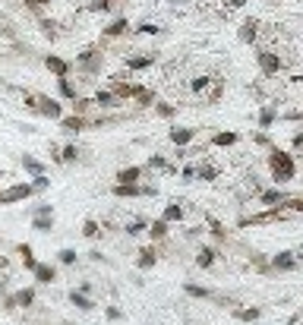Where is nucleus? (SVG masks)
I'll list each match as a JSON object with an SVG mask.
<instances>
[{
	"instance_id": "obj_14",
	"label": "nucleus",
	"mask_w": 303,
	"mask_h": 325,
	"mask_svg": "<svg viewBox=\"0 0 303 325\" xmlns=\"http://www.w3.org/2000/svg\"><path fill=\"white\" fill-rule=\"evenodd\" d=\"M32 275H35V281H38V284H54L57 281V269L48 266V262H38V269H35Z\"/></svg>"
},
{
	"instance_id": "obj_28",
	"label": "nucleus",
	"mask_w": 303,
	"mask_h": 325,
	"mask_svg": "<svg viewBox=\"0 0 303 325\" xmlns=\"http://www.w3.org/2000/svg\"><path fill=\"white\" fill-rule=\"evenodd\" d=\"M22 167H26L32 177H44V164H41L38 158H32V155H26V158H22Z\"/></svg>"
},
{
	"instance_id": "obj_7",
	"label": "nucleus",
	"mask_w": 303,
	"mask_h": 325,
	"mask_svg": "<svg viewBox=\"0 0 303 325\" xmlns=\"http://www.w3.org/2000/svg\"><path fill=\"white\" fill-rule=\"evenodd\" d=\"M44 67H48L57 79H69V73H73V63H69V60H63V57H57V54H48V57H44Z\"/></svg>"
},
{
	"instance_id": "obj_35",
	"label": "nucleus",
	"mask_w": 303,
	"mask_h": 325,
	"mask_svg": "<svg viewBox=\"0 0 303 325\" xmlns=\"http://www.w3.org/2000/svg\"><path fill=\"white\" fill-rule=\"evenodd\" d=\"M123 231H126V237H136V234L148 231V221H145V218H136V221H130V224H126Z\"/></svg>"
},
{
	"instance_id": "obj_49",
	"label": "nucleus",
	"mask_w": 303,
	"mask_h": 325,
	"mask_svg": "<svg viewBox=\"0 0 303 325\" xmlns=\"http://www.w3.org/2000/svg\"><path fill=\"white\" fill-rule=\"evenodd\" d=\"M35 215H54V209L48 206V202H41V206H35Z\"/></svg>"
},
{
	"instance_id": "obj_10",
	"label": "nucleus",
	"mask_w": 303,
	"mask_h": 325,
	"mask_svg": "<svg viewBox=\"0 0 303 325\" xmlns=\"http://www.w3.org/2000/svg\"><path fill=\"white\" fill-rule=\"evenodd\" d=\"M92 101H95L98 111H108V107H120V104H123V101H120V98H117V95H114L111 89H98Z\"/></svg>"
},
{
	"instance_id": "obj_21",
	"label": "nucleus",
	"mask_w": 303,
	"mask_h": 325,
	"mask_svg": "<svg viewBox=\"0 0 303 325\" xmlns=\"http://www.w3.org/2000/svg\"><path fill=\"white\" fill-rule=\"evenodd\" d=\"M89 123H92V120L79 117V114H73V117H63V120H60V126L66 129V133H79V129H83V126H89Z\"/></svg>"
},
{
	"instance_id": "obj_44",
	"label": "nucleus",
	"mask_w": 303,
	"mask_h": 325,
	"mask_svg": "<svg viewBox=\"0 0 303 325\" xmlns=\"http://www.w3.org/2000/svg\"><path fill=\"white\" fill-rule=\"evenodd\" d=\"M208 227H212V234H215L218 240H224V237H228V231H224V227H221V221H215V218H208Z\"/></svg>"
},
{
	"instance_id": "obj_15",
	"label": "nucleus",
	"mask_w": 303,
	"mask_h": 325,
	"mask_svg": "<svg viewBox=\"0 0 303 325\" xmlns=\"http://www.w3.org/2000/svg\"><path fill=\"white\" fill-rule=\"evenodd\" d=\"M152 63H155V54H142V57H126V70H130V73H142V70H148Z\"/></svg>"
},
{
	"instance_id": "obj_37",
	"label": "nucleus",
	"mask_w": 303,
	"mask_h": 325,
	"mask_svg": "<svg viewBox=\"0 0 303 325\" xmlns=\"http://www.w3.org/2000/svg\"><path fill=\"white\" fill-rule=\"evenodd\" d=\"M196 177L199 180H218V167L215 164H199L196 167Z\"/></svg>"
},
{
	"instance_id": "obj_23",
	"label": "nucleus",
	"mask_w": 303,
	"mask_h": 325,
	"mask_svg": "<svg viewBox=\"0 0 303 325\" xmlns=\"http://www.w3.org/2000/svg\"><path fill=\"white\" fill-rule=\"evenodd\" d=\"M275 120H278V107L275 104H265L262 111H259V129H269Z\"/></svg>"
},
{
	"instance_id": "obj_20",
	"label": "nucleus",
	"mask_w": 303,
	"mask_h": 325,
	"mask_svg": "<svg viewBox=\"0 0 303 325\" xmlns=\"http://www.w3.org/2000/svg\"><path fill=\"white\" fill-rule=\"evenodd\" d=\"M69 303H73L79 312H92L95 309V300H89L86 294H79V291H69Z\"/></svg>"
},
{
	"instance_id": "obj_47",
	"label": "nucleus",
	"mask_w": 303,
	"mask_h": 325,
	"mask_svg": "<svg viewBox=\"0 0 303 325\" xmlns=\"http://www.w3.org/2000/svg\"><path fill=\"white\" fill-rule=\"evenodd\" d=\"M284 209H290V212H303V199H287Z\"/></svg>"
},
{
	"instance_id": "obj_8",
	"label": "nucleus",
	"mask_w": 303,
	"mask_h": 325,
	"mask_svg": "<svg viewBox=\"0 0 303 325\" xmlns=\"http://www.w3.org/2000/svg\"><path fill=\"white\" fill-rule=\"evenodd\" d=\"M196 133H199V129H193V126H174L171 133H168V139H171L177 149H186V146L196 139Z\"/></svg>"
},
{
	"instance_id": "obj_50",
	"label": "nucleus",
	"mask_w": 303,
	"mask_h": 325,
	"mask_svg": "<svg viewBox=\"0 0 303 325\" xmlns=\"http://www.w3.org/2000/svg\"><path fill=\"white\" fill-rule=\"evenodd\" d=\"M253 139H256V146H272V139H269V136H265V133H256Z\"/></svg>"
},
{
	"instance_id": "obj_33",
	"label": "nucleus",
	"mask_w": 303,
	"mask_h": 325,
	"mask_svg": "<svg viewBox=\"0 0 303 325\" xmlns=\"http://www.w3.org/2000/svg\"><path fill=\"white\" fill-rule=\"evenodd\" d=\"M161 218H165L168 224H171V221H183V206H177V202H171V206L165 209V215H161Z\"/></svg>"
},
{
	"instance_id": "obj_17",
	"label": "nucleus",
	"mask_w": 303,
	"mask_h": 325,
	"mask_svg": "<svg viewBox=\"0 0 303 325\" xmlns=\"http://www.w3.org/2000/svg\"><path fill=\"white\" fill-rule=\"evenodd\" d=\"M10 300H13V309H16V306L29 309V306L35 303V287H22V291H16V294L10 297Z\"/></svg>"
},
{
	"instance_id": "obj_51",
	"label": "nucleus",
	"mask_w": 303,
	"mask_h": 325,
	"mask_svg": "<svg viewBox=\"0 0 303 325\" xmlns=\"http://www.w3.org/2000/svg\"><path fill=\"white\" fill-rule=\"evenodd\" d=\"M247 4H250V0H228L231 10H240V7H247Z\"/></svg>"
},
{
	"instance_id": "obj_31",
	"label": "nucleus",
	"mask_w": 303,
	"mask_h": 325,
	"mask_svg": "<svg viewBox=\"0 0 303 325\" xmlns=\"http://www.w3.org/2000/svg\"><path fill=\"white\" fill-rule=\"evenodd\" d=\"M158 117H165V120H171V117H177V104H168V101H158L155 107H152Z\"/></svg>"
},
{
	"instance_id": "obj_4",
	"label": "nucleus",
	"mask_w": 303,
	"mask_h": 325,
	"mask_svg": "<svg viewBox=\"0 0 303 325\" xmlns=\"http://www.w3.org/2000/svg\"><path fill=\"white\" fill-rule=\"evenodd\" d=\"M29 196H35L32 183H13V186L0 189V206H16V202H26Z\"/></svg>"
},
{
	"instance_id": "obj_19",
	"label": "nucleus",
	"mask_w": 303,
	"mask_h": 325,
	"mask_svg": "<svg viewBox=\"0 0 303 325\" xmlns=\"http://www.w3.org/2000/svg\"><path fill=\"white\" fill-rule=\"evenodd\" d=\"M130 32V22H126V16H120V19H114L108 29H104V38H120V35H126Z\"/></svg>"
},
{
	"instance_id": "obj_22",
	"label": "nucleus",
	"mask_w": 303,
	"mask_h": 325,
	"mask_svg": "<svg viewBox=\"0 0 303 325\" xmlns=\"http://www.w3.org/2000/svg\"><path fill=\"white\" fill-rule=\"evenodd\" d=\"M16 252L22 256V266H26L29 272L38 269V259H35V252H32V246H29V243H19V246H16Z\"/></svg>"
},
{
	"instance_id": "obj_5",
	"label": "nucleus",
	"mask_w": 303,
	"mask_h": 325,
	"mask_svg": "<svg viewBox=\"0 0 303 325\" xmlns=\"http://www.w3.org/2000/svg\"><path fill=\"white\" fill-rule=\"evenodd\" d=\"M256 63H259L262 76H278V73H281V67H284V60L278 57L275 51H259V54H256Z\"/></svg>"
},
{
	"instance_id": "obj_54",
	"label": "nucleus",
	"mask_w": 303,
	"mask_h": 325,
	"mask_svg": "<svg viewBox=\"0 0 303 325\" xmlns=\"http://www.w3.org/2000/svg\"><path fill=\"white\" fill-rule=\"evenodd\" d=\"M168 4H174V7H177V4H186V0H168Z\"/></svg>"
},
{
	"instance_id": "obj_39",
	"label": "nucleus",
	"mask_w": 303,
	"mask_h": 325,
	"mask_svg": "<svg viewBox=\"0 0 303 325\" xmlns=\"http://www.w3.org/2000/svg\"><path fill=\"white\" fill-rule=\"evenodd\" d=\"M114 0H89V10L92 13H111Z\"/></svg>"
},
{
	"instance_id": "obj_25",
	"label": "nucleus",
	"mask_w": 303,
	"mask_h": 325,
	"mask_svg": "<svg viewBox=\"0 0 303 325\" xmlns=\"http://www.w3.org/2000/svg\"><path fill=\"white\" fill-rule=\"evenodd\" d=\"M32 227H35L38 234L54 231V215H35V218H32Z\"/></svg>"
},
{
	"instance_id": "obj_43",
	"label": "nucleus",
	"mask_w": 303,
	"mask_h": 325,
	"mask_svg": "<svg viewBox=\"0 0 303 325\" xmlns=\"http://www.w3.org/2000/svg\"><path fill=\"white\" fill-rule=\"evenodd\" d=\"M136 35H161V29L152 22H142V26H136Z\"/></svg>"
},
{
	"instance_id": "obj_40",
	"label": "nucleus",
	"mask_w": 303,
	"mask_h": 325,
	"mask_svg": "<svg viewBox=\"0 0 303 325\" xmlns=\"http://www.w3.org/2000/svg\"><path fill=\"white\" fill-rule=\"evenodd\" d=\"M212 82H215L212 76H196V79L190 82V92H205L208 86H212Z\"/></svg>"
},
{
	"instance_id": "obj_11",
	"label": "nucleus",
	"mask_w": 303,
	"mask_h": 325,
	"mask_svg": "<svg viewBox=\"0 0 303 325\" xmlns=\"http://www.w3.org/2000/svg\"><path fill=\"white\" fill-rule=\"evenodd\" d=\"M287 199H290V196H287L284 189H262V192H259V202H262V206H272V209H281Z\"/></svg>"
},
{
	"instance_id": "obj_18",
	"label": "nucleus",
	"mask_w": 303,
	"mask_h": 325,
	"mask_svg": "<svg viewBox=\"0 0 303 325\" xmlns=\"http://www.w3.org/2000/svg\"><path fill=\"white\" fill-rule=\"evenodd\" d=\"M155 262H158V252H155V246H142V249H139V259H136V266L139 269H152V266H155Z\"/></svg>"
},
{
	"instance_id": "obj_48",
	"label": "nucleus",
	"mask_w": 303,
	"mask_h": 325,
	"mask_svg": "<svg viewBox=\"0 0 303 325\" xmlns=\"http://www.w3.org/2000/svg\"><path fill=\"white\" fill-rule=\"evenodd\" d=\"M180 177L183 180H196V164H186L183 171H180Z\"/></svg>"
},
{
	"instance_id": "obj_9",
	"label": "nucleus",
	"mask_w": 303,
	"mask_h": 325,
	"mask_svg": "<svg viewBox=\"0 0 303 325\" xmlns=\"http://www.w3.org/2000/svg\"><path fill=\"white\" fill-rule=\"evenodd\" d=\"M142 174H145V167H139V164L120 167V171H117V183H120V186H133V183H139V180H142Z\"/></svg>"
},
{
	"instance_id": "obj_38",
	"label": "nucleus",
	"mask_w": 303,
	"mask_h": 325,
	"mask_svg": "<svg viewBox=\"0 0 303 325\" xmlns=\"http://www.w3.org/2000/svg\"><path fill=\"white\" fill-rule=\"evenodd\" d=\"M101 234V224L95 221V218H86V224H83V237H89V240H95Z\"/></svg>"
},
{
	"instance_id": "obj_29",
	"label": "nucleus",
	"mask_w": 303,
	"mask_h": 325,
	"mask_svg": "<svg viewBox=\"0 0 303 325\" xmlns=\"http://www.w3.org/2000/svg\"><path fill=\"white\" fill-rule=\"evenodd\" d=\"M262 316V306H247V309H237V319L240 322H250V325H256V319Z\"/></svg>"
},
{
	"instance_id": "obj_45",
	"label": "nucleus",
	"mask_w": 303,
	"mask_h": 325,
	"mask_svg": "<svg viewBox=\"0 0 303 325\" xmlns=\"http://www.w3.org/2000/svg\"><path fill=\"white\" fill-rule=\"evenodd\" d=\"M104 316H108L111 322H120V319H123V312H120L117 306H108V309H104Z\"/></svg>"
},
{
	"instance_id": "obj_1",
	"label": "nucleus",
	"mask_w": 303,
	"mask_h": 325,
	"mask_svg": "<svg viewBox=\"0 0 303 325\" xmlns=\"http://www.w3.org/2000/svg\"><path fill=\"white\" fill-rule=\"evenodd\" d=\"M265 161H269V174H272L275 183H290V180L297 177V161H294V155H287V152H281V149H272Z\"/></svg>"
},
{
	"instance_id": "obj_24",
	"label": "nucleus",
	"mask_w": 303,
	"mask_h": 325,
	"mask_svg": "<svg viewBox=\"0 0 303 325\" xmlns=\"http://www.w3.org/2000/svg\"><path fill=\"white\" fill-rule=\"evenodd\" d=\"M57 92H60L63 101H76V98H79V92H76V86H73L69 79H57Z\"/></svg>"
},
{
	"instance_id": "obj_30",
	"label": "nucleus",
	"mask_w": 303,
	"mask_h": 325,
	"mask_svg": "<svg viewBox=\"0 0 303 325\" xmlns=\"http://www.w3.org/2000/svg\"><path fill=\"white\" fill-rule=\"evenodd\" d=\"M240 136L237 133H215L212 136V146H218V149H228V146H234Z\"/></svg>"
},
{
	"instance_id": "obj_2",
	"label": "nucleus",
	"mask_w": 303,
	"mask_h": 325,
	"mask_svg": "<svg viewBox=\"0 0 303 325\" xmlns=\"http://www.w3.org/2000/svg\"><path fill=\"white\" fill-rule=\"evenodd\" d=\"M26 104L32 111H38L41 117H51V120H63V104L48 98V95H26Z\"/></svg>"
},
{
	"instance_id": "obj_26",
	"label": "nucleus",
	"mask_w": 303,
	"mask_h": 325,
	"mask_svg": "<svg viewBox=\"0 0 303 325\" xmlns=\"http://www.w3.org/2000/svg\"><path fill=\"white\" fill-rule=\"evenodd\" d=\"M148 237L155 240V243H158V240H165V237H168V221H165V218L152 221V224H148Z\"/></svg>"
},
{
	"instance_id": "obj_46",
	"label": "nucleus",
	"mask_w": 303,
	"mask_h": 325,
	"mask_svg": "<svg viewBox=\"0 0 303 325\" xmlns=\"http://www.w3.org/2000/svg\"><path fill=\"white\" fill-rule=\"evenodd\" d=\"M26 4H29V10H35V13H41V10L51 4V0H26Z\"/></svg>"
},
{
	"instance_id": "obj_42",
	"label": "nucleus",
	"mask_w": 303,
	"mask_h": 325,
	"mask_svg": "<svg viewBox=\"0 0 303 325\" xmlns=\"http://www.w3.org/2000/svg\"><path fill=\"white\" fill-rule=\"evenodd\" d=\"M51 186V180H48V174H44V177H32V189L35 192H44V189H48Z\"/></svg>"
},
{
	"instance_id": "obj_53",
	"label": "nucleus",
	"mask_w": 303,
	"mask_h": 325,
	"mask_svg": "<svg viewBox=\"0 0 303 325\" xmlns=\"http://www.w3.org/2000/svg\"><path fill=\"white\" fill-rule=\"evenodd\" d=\"M287 120H303V111H290V114H284Z\"/></svg>"
},
{
	"instance_id": "obj_16",
	"label": "nucleus",
	"mask_w": 303,
	"mask_h": 325,
	"mask_svg": "<svg viewBox=\"0 0 303 325\" xmlns=\"http://www.w3.org/2000/svg\"><path fill=\"white\" fill-rule=\"evenodd\" d=\"M218 259V249L215 246H199V252H196V266L199 269H212Z\"/></svg>"
},
{
	"instance_id": "obj_36",
	"label": "nucleus",
	"mask_w": 303,
	"mask_h": 325,
	"mask_svg": "<svg viewBox=\"0 0 303 325\" xmlns=\"http://www.w3.org/2000/svg\"><path fill=\"white\" fill-rule=\"evenodd\" d=\"M168 161H165V155H152V158L145 161V171H168Z\"/></svg>"
},
{
	"instance_id": "obj_3",
	"label": "nucleus",
	"mask_w": 303,
	"mask_h": 325,
	"mask_svg": "<svg viewBox=\"0 0 303 325\" xmlns=\"http://www.w3.org/2000/svg\"><path fill=\"white\" fill-rule=\"evenodd\" d=\"M73 70H83V73H89V76L101 73V51H98V47H86L83 54H76Z\"/></svg>"
},
{
	"instance_id": "obj_34",
	"label": "nucleus",
	"mask_w": 303,
	"mask_h": 325,
	"mask_svg": "<svg viewBox=\"0 0 303 325\" xmlns=\"http://www.w3.org/2000/svg\"><path fill=\"white\" fill-rule=\"evenodd\" d=\"M136 104L139 107H155V89H142L136 95Z\"/></svg>"
},
{
	"instance_id": "obj_41",
	"label": "nucleus",
	"mask_w": 303,
	"mask_h": 325,
	"mask_svg": "<svg viewBox=\"0 0 303 325\" xmlns=\"http://www.w3.org/2000/svg\"><path fill=\"white\" fill-rule=\"evenodd\" d=\"M57 259H60V266H76V249H60L57 252Z\"/></svg>"
},
{
	"instance_id": "obj_32",
	"label": "nucleus",
	"mask_w": 303,
	"mask_h": 325,
	"mask_svg": "<svg viewBox=\"0 0 303 325\" xmlns=\"http://www.w3.org/2000/svg\"><path fill=\"white\" fill-rule=\"evenodd\" d=\"M183 291L190 294V297H196V300H208V297H215L208 287H199V284H183Z\"/></svg>"
},
{
	"instance_id": "obj_55",
	"label": "nucleus",
	"mask_w": 303,
	"mask_h": 325,
	"mask_svg": "<svg viewBox=\"0 0 303 325\" xmlns=\"http://www.w3.org/2000/svg\"><path fill=\"white\" fill-rule=\"evenodd\" d=\"M300 256H303V249H300Z\"/></svg>"
},
{
	"instance_id": "obj_13",
	"label": "nucleus",
	"mask_w": 303,
	"mask_h": 325,
	"mask_svg": "<svg viewBox=\"0 0 303 325\" xmlns=\"http://www.w3.org/2000/svg\"><path fill=\"white\" fill-rule=\"evenodd\" d=\"M240 41L243 44H253L256 38H259V19H247V22H243V26H240Z\"/></svg>"
},
{
	"instance_id": "obj_6",
	"label": "nucleus",
	"mask_w": 303,
	"mask_h": 325,
	"mask_svg": "<svg viewBox=\"0 0 303 325\" xmlns=\"http://www.w3.org/2000/svg\"><path fill=\"white\" fill-rule=\"evenodd\" d=\"M114 196H117V199H136V196H158V186H148V183H133V186H120V183H114Z\"/></svg>"
},
{
	"instance_id": "obj_12",
	"label": "nucleus",
	"mask_w": 303,
	"mask_h": 325,
	"mask_svg": "<svg viewBox=\"0 0 303 325\" xmlns=\"http://www.w3.org/2000/svg\"><path fill=\"white\" fill-rule=\"evenodd\" d=\"M272 269L275 272H294L297 269V256H294V252H287V249L278 252V256L272 259Z\"/></svg>"
},
{
	"instance_id": "obj_27",
	"label": "nucleus",
	"mask_w": 303,
	"mask_h": 325,
	"mask_svg": "<svg viewBox=\"0 0 303 325\" xmlns=\"http://www.w3.org/2000/svg\"><path fill=\"white\" fill-rule=\"evenodd\" d=\"M79 158V149L73 146V142H69V146H63V152L60 155H54V161L57 164H69V161H76Z\"/></svg>"
},
{
	"instance_id": "obj_52",
	"label": "nucleus",
	"mask_w": 303,
	"mask_h": 325,
	"mask_svg": "<svg viewBox=\"0 0 303 325\" xmlns=\"http://www.w3.org/2000/svg\"><path fill=\"white\" fill-rule=\"evenodd\" d=\"M290 146H294V149H303V133H297L294 139H290Z\"/></svg>"
}]
</instances>
